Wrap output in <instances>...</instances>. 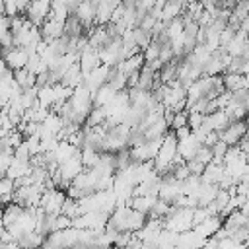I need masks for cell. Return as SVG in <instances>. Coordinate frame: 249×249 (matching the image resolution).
Here are the masks:
<instances>
[{
  "mask_svg": "<svg viewBox=\"0 0 249 249\" xmlns=\"http://www.w3.org/2000/svg\"><path fill=\"white\" fill-rule=\"evenodd\" d=\"M64 200H66V193L62 189H45V193L41 196V202H39V208L45 214L60 216Z\"/></svg>",
  "mask_w": 249,
  "mask_h": 249,
  "instance_id": "2",
  "label": "cell"
},
{
  "mask_svg": "<svg viewBox=\"0 0 249 249\" xmlns=\"http://www.w3.org/2000/svg\"><path fill=\"white\" fill-rule=\"evenodd\" d=\"M226 175V169H224V163H208L206 167H204V171H202V175H200V181L204 183V185H220V181H222V177Z\"/></svg>",
  "mask_w": 249,
  "mask_h": 249,
  "instance_id": "13",
  "label": "cell"
},
{
  "mask_svg": "<svg viewBox=\"0 0 249 249\" xmlns=\"http://www.w3.org/2000/svg\"><path fill=\"white\" fill-rule=\"evenodd\" d=\"M247 49H249V35L237 29V31H235V37L230 41V45L224 49V53L230 54L231 58H239V56L245 54Z\"/></svg>",
  "mask_w": 249,
  "mask_h": 249,
  "instance_id": "10",
  "label": "cell"
},
{
  "mask_svg": "<svg viewBox=\"0 0 249 249\" xmlns=\"http://www.w3.org/2000/svg\"><path fill=\"white\" fill-rule=\"evenodd\" d=\"M245 228L249 230V216H247V220H245Z\"/></svg>",
  "mask_w": 249,
  "mask_h": 249,
  "instance_id": "37",
  "label": "cell"
},
{
  "mask_svg": "<svg viewBox=\"0 0 249 249\" xmlns=\"http://www.w3.org/2000/svg\"><path fill=\"white\" fill-rule=\"evenodd\" d=\"M4 14H6V2L0 0V16H4Z\"/></svg>",
  "mask_w": 249,
  "mask_h": 249,
  "instance_id": "34",
  "label": "cell"
},
{
  "mask_svg": "<svg viewBox=\"0 0 249 249\" xmlns=\"http://www.w3.org/2000/svg\"><path fill=\"white\" fill-rule=\"evenodd\" d=\"M206 218H210V212L206 210V206H198V208H195V210H193V228L198 226V224H202Z\"/></svg>",
  "mask_w": 249,
  "mask_h": 249,
  "instance_id": "30",
  "label": "cell"
},
{
  "mask_svg": "<svg viewBox=\"0 0 249 249\" xmlns=\"http://www.w3.org/2000/svg\"><path fill=\"white\" fill-rule=\"evenodd\" d=\"M99 64H101V62H99V53H97L95 49H91L89 45L78 54V66H80V72H82L84 78H86L89 72H93Z\"/></svg>",
  "mask_w": 249,
  "mask_h": 249,
  "instance_id": "7",
  "label": "cell"
},
{
  "mask_svg": "<svg viewBox=\"0 0 249 249\" xmlns=\"http://www.w3.org/2000/svg\"><path fill=\"white\" fill-rule=\"evenodd\" d=\"M160 49H161V45H160L156 39H152V43L142 51L146 64H148V62H154V60H158V58H160Z\"/></svg>",
  "mask_w": 249,
  "mask_h": 249,
  "instance_id": "25",
  "label": "cell"
},
{
  "mask_svg": "<svg viewBox=\"0 0 249 249\" xmlns=\"http://www.w3.org/2000/svg\"><path fill=\"white\" fill-rule=\"evenodd\" d=\"M51 14V2L49 0H35V2H29L27 10H25V19L35 25V27H43V23L47 21Z\"/></svg>",
  "mask_w": 249,
  "mask_h": 249,
  "instance_id": "3",
  "label": "cell"
},
{
  "mask_svg": "<svg viewBox=\"0 0 249 249\" xmlns=\"http://www.w3.org/2000/svg\"><path fill=\"white\" fill-rule=\"evenodd\" d=\"M156 200L158 198H154V196H134L130 202H128V206L132 208V210H136V212H140V214H150L152 212V208H154V204H156Z\"/></svg>",
  "mask_w": 249,
  "mask_h": 249,
  "instance_id": "19",
  "label": "cell"
},
{
  "mask_svg": "<svg viewBox=\"0 0 249 249\" xmlns=\"http://www.w3.org/2000/svg\"><path fill=\"white\" fill-rule=\"evenodd\" d=\"M54 228H56V231H62V230H68V228H72V220L60 214V216H56V222H54Z\"/></svg>",
  "mask_w": 249,
  "mask_h": 249,
  "instance_id": "32",
  "label": "cell"
},
{
  "mask_svg": "<svg viewBox=\"0 0 249 249\" xmlns=\"http://www.w3.org/2000/svg\"><path fill=\"white\" fill-rule=\"evenodd\" d=\"M99 156H101V152H97L93 148H82L80 150V160H82L84 169H93L99 161Z\"/></svg>",
  "mask_w": 249,
  "mask_h": 249,
  "instance_id": "20",
  "label": "cell"
},
{
  "mask_svg": "<svg viewBox=\"0 0 249 249\" xmlns=\"http://www.w3.org/2000/svg\"><path fill=\"white\" fill-rule=\"evenodd\" d=\"M245 130H247V123H245V121H231L218 136H220V140H222L228 148H231V146H237V144L243 140Z\"/></svg>",
  "mask_w": 249,
  "mask_h": 249,
  "instance_id": "5",
  "label": "cell"
},
{
  "mask_svg": "<svg viewBox=\"0 0 249 249\" xmlns=\"http://www.w3.org/2000/svg\"><path fill=\"white\" fill-rule=\"evenodd\" d=\"M185 6H187L185 2H177V0L165 2V4H163V10H161V18H160V21L167 23V21H171V19H175V18H181L183 12H185Z\"/></svg>",
  "mask_w": 249,
  "mask_h": 249,
  "instance_id": "16",
  "label": "cell"
},
{
  "mask_svg": "<svg viewBox=\"0 0 249 249\" xmlns=\"http://www.w3.org/2000/svg\"><path fill=\"white\" fill-rule=\"evenodd\" d=\"M132 39H134V45H136L138 49H142V51L152 43V35H150L148 31L140 29V27H134V29H132Z\"/></svg>",
  "mask_w": 249,
  "mask_h": 249,
  "instance_id": "24",
  "label": "cell"
},
{
  "mask_svg": "<svg viewBox=\"0 0 249 249\" xmlns=\"http://www.w3.org/2000/svg\"><path fill=\"white\" fill-rule=\"evenodd\" d=\"M245 140H249V126H247V130H245V136H243Z\"/></svg>",
  "mask_w": 249,
  "mask_h": 249,
  "instance_id": "36",
  "label": "cell"
},
{
  "mask_svg": "<svg viewBox=\"0 0 249 249\" xmlns=\"http://www.w3.org/2000/svg\"><path fill=\"white\" fill-rule=\"evenodd\" d=\"M177 158V138L173 136V132H167L163 136V142H161V148L154 160V169L158 175H165L171 171V165H173V160Z\"/></svg>",
  "mask_w": 249,
  "mask_h": 249,
  "instance_id": "1",
  "label": "cell"
},
{
  "mask_svg": "<svg viewBox=\"0 0 249 249\" xmlns=\"http://www.w3.org/2000/svg\"><path fill=\"white\" fill-rule=\"evenodd\" d=\"M222 86L230 93L241 91V89H245V76L243 74H230V72H226L222 76Z\"/></svg>",
  "mask_w": 249,
  "mask_h": 249,
  "instance_id": "17",
  "label": "cell"
},
{
  "mask_svg": "<svg viewBox=\"0 0 249 249\" xmlns=\"http://www.w3.org/2000/svg\"><path fill=\"white\" fill-rule=\"evenodd\" d=\"M60 214H62V216H66V218H70V220H74V218L82 216V210H80L78 200H74V198H68V196H66V200H64V204H62V212H60Z\"/></svg>",
  "mask_w": 249,
  "mask_h": 249,
  "instance_id": "23",
  "label": "cell"
},
{
  "mask_svg": "<svg viewBox=\"0 0 249 249\" xmlns=\"http://www.w3.org/2000/svg\"><path fill=\"white\" fill-rule=\"evenodd\" d=\"M200 146H202V142L196 138V134L191 132V136H187L185 140H179L177 142V156H181L185 161H191L196 156V152H198Z\"/></svg>",
  "mask_w": 249,
  "mask_h": 249,
  "instance_id": "9",
  "label": "cell"
},
{
  "mask_svg": "<svg viewBox=\"0 0 249 249\" xmlns=\"http://www.w3.org/2000/svg\"><path fill=\"white\" fill-rule=\"evenodd\" d=\"M173 136L177 138V142H179V140H185L187 136H191V128H189V126H183V128L175 130V132H173Z\"/></svg>",
  "mask_w": 249,
  "mask_h": 249,
  "instance_id": "33",
  "label": "cell"
},
{
  "mask_svg": "<svg viewBox=\"0 0 249 249\" xmlns=\"http://www.w3.org/2000/svg\"><path fill=\"white\" fill-rule=\"evenodd\" d=\"M222 224H224V218H220V216H210V218H206L202 224L195 226L193 230H195L198 235H202L204 239H210V237H214V235L218 233V230L222 228Z\"/></svg>",
  "mask_w": 249,
  "mask_h": 249,
  "instance_id": "12",
  "label": "cell"
},
{
  "mask_svg": "<svg viewBox=\"0 0 249 249\" xmlns=\"http://www.w3.org/2000/svg\"><path fill=\"white\" fill-rule=\"evenodd\" d=\"M183 126H187V111L173 113V119H171V123H169L171 132H175V130H179V128H183Z\"/></svg>",
  "mask_w": 249,
  "mask_h": 249,
  "instance_id": "27",
  "label": "cell"
},
{
  "mask_svg": "<svg viewBox=\"0 0 249 249\" xmlns=\"http://www.w3.org/2000/svg\"><path fill=\"white\" fill-rule=\"evenodd\" d=\"M193 160L206 167L208 163H212V150H210L208 146H200V148H198V152H196V156H195Z\"/></svg>",
  "mask_w": 249,
  "mask_h": 249,
  "instance_id": "26",
  "label": "cell"
},
{
  "mask_svg": "<svg viewBox=\"0 0 249 249\" xmlns=\"http://www.w3.org/2000/svg\"><path fill=\"white\" fill-rule=\"evenodd\" d=\"M235 31L237 29H233V27H230V25H226L224 29H222V33H220V49L224 51L228 45H230V41L235 37Z\"/></svg>",
  "mask_w": 249,
  "mask_h": 249,
  "instance_id": "29",
  "label": "cell"
},
{
  "mask_svg": "<svg viewBox=\"0 0 249 249\" xmlns=\"http://www.w3.org/2000/svg\"><path fill=\"white\" fill-rule=\"evenodd\" d=\"M117 6H119V2H115V0H109V2H97V10H95V25H99V27L109 25L111 16H113V10H115Z\"/></svg>",
  "mask_w": 249,
  "mask_h": 249,
  "instance_id": "14",
  "label": "cell"
},
{
  "mask_svg": "<svg viewBox=\"0 0 249 249\" xmlns=\"http://www.w3.org/2000/svg\"><path fill=\"white\" fill-rule=\"evenodd\" d=\"M202 121H204V115H200V113H187V126L191 128V132H196L200 128Z\"/></svg>",
  "mask_w": 249,
  "mask_h": 249,
  "instance_id": "28",
  "label": "cell"
},
{
  "mask_svg": "<svg viewBox=\"0 0 249 249\" xmlns=\"http://www.w3.org/2000/svg\"><path fill=\"white\" fill-rule=\"evenodd\" d=\"M109 74H111V68L109 66H103V64H99L93 72H89L86 78H84V86L88 88V91L93 95L103 84H107L109 82Z\"/></svg>",
  "mask_w": 249,
  "mask_h": 249,
  "instance_id": "6",
  "label": "cell"
},
{
  "mask_svg": "<svg viewBox=\"0 0 249 249\" xmlns=\"http://www.w3.org/2000/svg\"><path fill=\"white\" fill-rule=\"evenodd\" d=\"M82 29L84 25L76 19V16H68V19L64 21V37H82Z\"/></svg>",
  "mask_w": 249,
  "mask_h": 249,
  "instance_id": "22",
  "label": "cell"
},
{
  "mask_svg": "<svg viewBox=\"0 0 249 249\" xmlns=\"http://www.w3.org/2000/svg\"><path fill=\"white\" fill-rule=\"evenodd\" d=\"M45 241H47V237H43L41 233L29 231V233H25L23 237L18 239V245H19L21 249H41V247L45 245Z\"/></svg>",
  "mask_w": 249,
  "mask_h": 249,
  "instance_id": "18",
  "label": "cell"
},
{
  "mask_svg": "<svg viewBox=\"0 0 249 249\" xmlns=\"http://www.w3.org/2000/svg\"><path fill=\"white\" fill-rule=\"evenodd\" d=\"M68 16H70V12H68V8H66V2L64 0H56V2H51V14H49V18L51 19H56V21H66L68 19Z\"/></svg>",
  "mask_w": 249,
  "mask_h": 249,
  "instance_id": "21",
  "label": "cell"
},
{
  "mask_svg": "<svg viewBox=\"0 0 249 249\" xmlns=\"http://www.w3.org/2000/svg\"><path fill=\"white\" fill-rule=\"evenodd\" d=\"M14 195V181L8 177H0V196Z\"/></svg>",
  "mask_w": 249,
  "mask_h": 249,
  "instance_id": "31",
  "label": "cell"
},
{
  "mask_svg": "<svg viewBox=\"0 0 249 249\" xmlns=\"http://www.w3.org/2000/svg\"><path fill=\"white\" fill-rule=\"evenodd\" d=\"M95 10H97V2L86 0V2H80V4H78L76 12H74L72 16H76V19H78L84 27H91V25L95 23Z\"/></svg>",
  "mask_w": 249,
  "mask_h": 249,
  "instance_id": "8",
  "label": "cell"
},
{
  "mask_svg": "<svg viewBox=\"0 0 249 249\" xmlns=\"http://www.w3.org/2000/svg\"><path fill=\"white\" fill-rule=\"evenodd\" d=\"M41 37H43L45 43H53V41L64 37V23L47 18V21H45L43 27H41Z\"/></svg>",
  "mask_w": 249,
  "mask_h": 249,
  "instance_id": "11",
  "label": "cell"
},
{
  "mask_svg": "<svg viewBox=\"0 0 249 249\" xmlns=\"http://www.w3.org/2000/svg\"><path fill=\"white\" fill-rule=\"evenodd\" d=\"M117 93H119V91H115L111 84H103V86H101V88L91 95V103H93V107L103 109L105 105H109V103L115 99V95H117Z\"/></svg>",
  "mask_w": 249,
  "mask_h": 249,
  "instance_id": "15",
  "label": "cell"
},
{
  "mask_svg": "<svg viewBox=\"0 0 249 249\" xmlns=\"http://www.w3.org/2000/svg\"><path fill=\"white\" fill-rule=\"evenodd\" d=\"M243 105H245V109H247V113H249V91H247V97H245V101H243Z\"/></svg>",
  "mask_w": 249,
  "mask_h": 249,
  "instance_id": "35",
  "label": "cell"
},
{
  "mask_svg": "<svg viewBox=\"0 0 249 249\" xmlns=\"http://www.w3.org/2000/svg\"><path fill=\"white\" fill-rule=\"evenodd\" d=\"M179 196H181V181H177L171 173L161 175V185H160V191H158V198L167 202V204H173Z\"/></svg>",
  "mask_w": 249,
  "mask_h": 249,
  "instance_id": "4",
  "label": "cell"
}]
</instances>
